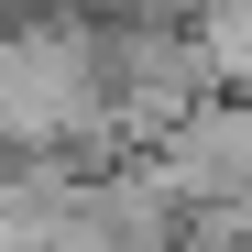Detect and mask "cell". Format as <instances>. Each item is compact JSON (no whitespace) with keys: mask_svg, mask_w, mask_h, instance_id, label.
<instances>
[{"mask_svg":"<svg viewBox=\"0 0 252 252\" xmlns=\"http://www.w3.org/2000/svg\"><path fill=\"white\" fill-rule=\"evenodd\" d=\"M0 11H11V0H0Z\"/></svg>","mask_w":252,"mask_h":252,"instance_id":"cell-2","label":"cell"},{"mask_svg":"<svg viewBox=\"0 0 252 252\" xmlns=\"http://www.w3.org/2000/svg\"><path fill=\"white\" fill-rule=\"evenodd\" d=\"M164 187H176V197H208V208L241 230V208H252V99L187 110V121H176V154H164Z\"/></svg>","mask_w":252,"mask_h":252,"instance_id":"cell-1","label":"cell"}]
</instances>
